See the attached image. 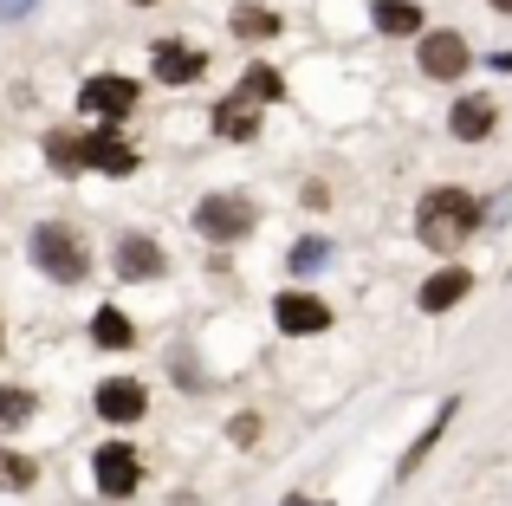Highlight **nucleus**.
Segmentation results:
<instances>
[{"mask_svg": "<svg viewBox=\"0 0 512 506\" xmlns=\"http://www.w3.org/2000/svg\"><path fill=\"white\" fill-rule=\"evenodd\" d=\"M474 228H480V202L467 189H454V182L428 189L422 208H415V234H422V247H435V253L467 247V241H474Z\"/></svg>", "mask_w": 512, "mask_h": 506, "instance_id": "obj_1", "label": "nucleus"}, {"mask_svg": "<svg viewBox=\"0 0 512 506\" xmlns=\"http://www.w3.org/2000/svg\"><path fill=\"white\" fill-rule=\"evenodd\" d=\"M26 247H33V266H39V273H52L59 286H78V279L91 273V247L78 241L65 221H39Z\"/></svg>", "mask_w": 512, "mask_h": 506, "instance_id": "obj_2", "label": "nucleus"}, {"mask_svg": "<svg viewBox=\"0 0 512 506\" xmlns=\"http://www.w3.org/2000/svg\"><path fill=\"white\" fill-rule=\"evenodd\" d=\"M253 221H260V208H253V195L240 189H214L195 202V228L208 234V241H247Z\"/></svg>", "mask_w": 512, "mask_h": 506, "instance_id": "obj_3", "label": "nucleus"}, {"mask_svg": "<svg viewBox=\"0 0 512 506\" xmlns=\"http://www.w3.org/2000/svg\"><path fill=\"white\" fill-rule=\"evenodd\" d=\"M467 65H474V52H467V33H422V72L435 78V85H454V78H467Z\"/></svg>", "mask_w": 512, "mask_h": 506, "instance_id": "obj_4", "label": "nucleus"}, {"mask_svg": "<svg viewBox=\"0 0 512 506\" xmlns=\"http://www.w3.org/2000/svg\"><path fill=\"white\" fill-rule=\"evenodd\" d=\"M137 481H143L137 448H130V442H104L98 448V487H104V500H130V494H137Z\"/></svg>", "mask_w": 512, "mask_h": 506, "instance_id": "obj_5", "label": "nucleus"}, {"mask_svg": "<svg viewBox=\"0 0 512 506\" xmlns=\"http://www.w3.org/2000/svg\"><path fill=\"white\" fill-rule=\"evenodd\" d=\"M78 111L117 124V117L137 111V85H130V78H85V91H78Z\"/></svg>", "mask_w": 512, "mask_h": 506, "instance_id": "obj_6", "label": "nucleus"}, {"mask_svg": "<svg viewBox=\"0 0 512 506\" xmlns=\"http://www.w3.org/2000/svg\"><path fill=\"white\" fill-rule=\"evenodd\" d=\"M273 318H279V331H292V338H312V331L331 325V305L318 299V292H279Z\"/></svg>", "mask_w": 512, "mask_h": 506, "instance_id": "obj_7", "label": "nucleus"}, {"mask_svg": "<svg viewBox=\"0 0 512 506\" xmlns=\"http://www.w3.org/2000/svg\"><path fill=\"white\" fill-rule=\"evenodd\" d=\"M156 85H195L201 72H208V52L182 46V39H156Z\"/></svg>", "mask_w": 512, "mask_h": 506, "instance_id": "obj_8", "label": "nucleus"}, {"mask_svg": "<svg viewBox=\"0 0 512 506\" xmlns=\"http://www.w3.org/2000/svg\"><path fill=\"white\" fill-rule=\"evenodd\" d=\"M143 409H150V396H143V383H137V377H111V383H98V416H104V422H137Z\"/></svg>", "mask_w": 512, "mask_h": 506, "instance_id": "obj_9", "label": "nucleus"}, {"mask_svg": "<svg viewBox=\"0 0 512 506\" xmlns=\"http://www.w3.org/2000/svg\"><path fill=\"white\" fill-rule=\"evenodd\" d=\"M85 169H104V176H130V169H137V150H130L117 130H91V137H85Z\"/></svg>", "mask_w": 512, "mask_h": 506, "instance_id": "obj_10", "label": "nucleus"}, {"mask_svg": "<svg viewBox=\"0 0 512 506\" xmlns=\"http://www.w3.org/2000/svg\"><path fill=\"white\" fill-rule=\"evenodd\" d=\"M163 247L156 241H143V234H124V241H117V273L124 279H163Z\"/></svg>", "mask_w": 512, "mask_h": 506, "instance_id": "obj_11", "label": "nucleus"}, {"mask_svg": "<svg viewBox=\"0 0 512 506\" xmlns=\"http://www.w3.org/2000/svg\"><path fill=\"white\" fill-rule=\"evenodd\" d=\"M214 130H221L227 143H247V137H260V98H247V91H234V98L214 111Z\"/></svg>", "mask_w": 512, "mask_h": 506, "instance_id": "obj_12", "label": "nucleus"}, {"mask_svg": "<svg viewBox=\"0 0 512 506\" xmlns=\"http://www.w3.org/2000/svg\"><path fill=\"white\" fill-rule=\"evenodd\" d=\"M474 292V279H467V266H441L435 279L422 286V312H454V305Z\"/></svg>", "mask_w": 512, "mask_h": 506, "instance_id": "obj_13", "label": "nucleus"}, {"mask_svg": "<svg viewBox=\"0 0 512 506\" xmlns=\"http://www.w3.org/2000/svg\"><path fill=\"white\" fill-rule=\"evenodd\" d=\"M370 26L383 39H415V33H422V7H415V0H376Z\"/></svg>", "mask_w": 512, "mask_h": 506, "instance_id": "obj_14", "label": "nucleus"}, {"mask_svg": "<svg viewBox=\"0 0 512 506\" xmlns=\"http://www.w3.org/2000/svg\"><path fill=\"white\" fill-rule=\"evenodd\" d=\"M493 124H500L493 98H461V104H454V117H448V130H454L461 143H480V137H493Z\"/></svg>", "mask_w": 512, "mask_h": 506, "instance_id": "obj_15", "label": "nucleus"}, {"mask_svg": "<svg viewBox=\"0 0 512 506\" xmlns=\"http://www.w3.org/2000/svg\"><path fill=\"white\" fill-rule=\"evenodd\" d=\"M227 26H234V39H273V33H279V13H273V7H253V0H240V7L227 13Z\"/></svg>", "mask_w": 512, "mask_h": 506, "instance_id": "obj_16", "label": "nucleus"}, {"mask_svg": "<svg viewBox=\"0 0 512 506\" xmlns=\"http://www.w3.org/2000/svg\"><path fill=\"white\" fill-rule=\"evenodd\" d=\"M91 338H98L104 351H130V344H137V331H130V318L117 312V305H98V318H91Z\"/></svg>", "mask_w": 512, "mask_h": 506, "instance_id": "obj_17", "label": "nucleus"}, {"mask_svg": "<svg viewBox=\"0 0 512 506\" xmlns=\"http://www.w3.org/2000/svg\"><path fill=\"white\" fill-rule=\"evenodd\" d=\"M240 91L260 98V104H273V98H286V78H279L273 65H247V72H240Z\"/></svg>", "mask_w": 512, "mask_h": 506, "instance_id": "obj_18", "label": "nucleus"}, {"mask_svg": "<svg viewBox=\"0 0 512 506\" xmlns=\"http://www.w3.org/2000/svg\"><path fill=\"white\" fill-rule=\"evenodd\" d=\"M46 156H52V169H65V176H72V169H85V137L52 130V137H46Z\"/></svg>", "mask_w": 512, "mask_h": 506, "instance_id": "obj_19", "label": "nucleus"}, {"mask_svg": "<svg viewBox=\"0 0 512 506\" xmlns=\"http://www.w3.org/2000/svg\"><path fill=\"white\" fill-rule=\"evenodd\" d=\"M448 422H454V403H441V409H435V422H428V435L409 448V455H402V474H415V468H422V461H428V448L441 442V429H448Z\"/></svg>", "mask_w": 512, "mask_h": 506, "instance_id": "obj_20", "label": "nucleus"}, {"mask_svg": "<svg viewBox=\"0 0 512 506\" xmlns=\"http://www.w3.org/2000/svg\"><path fill=\"white\" fill-rule=\"evenodd\" d=\"M33 396L26 390H0V429H20V422H33Z\"/></svg>", "mask_w": 512, "mask_h": 506, "instance_id": "obj_21", "label": "nucleus"}, {"mask_svg": "<svg viewBox=\"0 0 512 506\" xmlns=\"http://www.w3.org/2000/svg\"><path fill=\"white\" fill-rule=\"evenodd\" d=\"M39 481V468L26 455H13V448H0V487H33Z\"/></svg>", "mask_w": 512, "mask_h": 506, "instance_id": "obj_22", "label": "nucleus"}, {"mask_svg": "<svg viewBox=\"0 0 512 506\" xmlns=\"http://www.w3.org/2000/svg\"><path fill=\"white\" fill-rule=\"evenodd\" d=\"M325 260H331L325 241H299V247H292V273H318Z\"/></svg>", "mask_w": 512, "mask_h": 506, "instance_id": "obj_23", "label": "nucleus"}, {"mask_svg": "<svg viewBox=\"0 0 512 506\" xmlns=\"http://www.w3.org/2000/svg\"><path fill=\"white\" fill-rule=\"evenodd\" d=\"M227 435H234V442H260V416H234Z\"/></svg>", "mask_w": 512, "mask_h": 506, "instance_id": "obj_24", "label": "nucleus"}, {"mask_svg": "<svg viewBox=\"0 0 512 506\" xmlns=\"http://www.w3.org/2000/svg\"><path fill=\"white\" fill-rule=\"evenodd\" d=\"M20 13H33V0H0V20H20Z\"/></svg>", "mask_w": 512, "mask_h": 506, "instance_id": "obj_25", "label": "nucleus"}, {"mask_svg": "<svg viewBox=\"0 0 512 506\" xmlns=\"http://www.w3.org/2000/svg\"><path fill=\"white\" fill-rule=\"evenodd\" d=\"M286 506H331V500H312V494H292Z\"/></svg>", "mask_w": 512, "mask_h": 506, "instance_id": "obj_26", "label": "nucleus"}, {"mask_svg": "<svg viewBox=\"0 0 512 506\" xmlns=\"http://www.w3.org/2000/svg\"><path fill=\"white\" fill-rule=\"evenodd\" d=\"M493 7H500V13H512V0H493Z\"/></svg>", "mask_w": 512, "mask_h": 506, "instance_id": "obj_27", "label": "nucleus"}, {"mask_svg": "<svg viewBox=\"0 0 512 506\" xmlns=\"http://www.w3.org/2000/svg\"><path fill=\"white\" fill-rule=\"evenodd\" d=\"M130 7H156V0H130Z\"/></svg>", "mask_w": 512, "mask_h": 506, "instance_id": "obj_28", "label": "nucleus"}]
</instances>
